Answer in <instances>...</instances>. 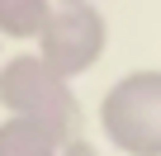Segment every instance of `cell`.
I'll return each instance as SVG.
<instances>
[{
  "instance_id": "7",
  "label": "cell",
  "mask_w": 161,
  "mask_h": 156,
  "mask_svg": "<svg viewBox=\"0 0 161 156\" xmlns=\"http://www.w3.org/2000/svg\"><path fill=\"white\" fill-rule=\"evenodd\" d=\"M57 5H66V0H57Z\"/></svg>"
},
{
  "instance_id": "4",
  "label": "cell",
  "mask_w": 161,
  "mask_h": 156,
  "mask_svg": "<svg viewBox=\"0 0 161 156\" xmlns=\"http://www.w3.org/2000/svg\"><path fill=\"white\" fill-rule=\"evenodd\" d=\"M71 128L33 114H5L0 118V156H62Z\"/></svg>"
},
{
  "instance_id": "2",
  "label": "cell",
  "mask_w": 161,
  "mask_h": 156,
  "mask_svg": "<svg viewBox=\"0 0 161 156\" xmlns=\"http://www.w3.org/2000/svg\"><path fill=\"white\" fill-rule=\"evenodd\" d=\"M0 109L52 118L71 132L80 123V100H76L71 81L43 62V52H14L10 62H0Z\"/></svg>"
},
{
  "instance_id": "6",
  "label": "cell",
  "mask_w": 161,
  "mask_h": 156,
  "mask_svg": "<svg viewBox=\"0 0 161 156\" xmlns=\"http://www.w3.org/2000/svg\"><path fill=\"white\" fill-rule=\"evenodd\" d=\"M62 156H100V147H90L86 137H76V132H71L66 147H62Z\"/></svg>"
},
{
  "instance_id": "1",
  "label": "cell",
  "mask_w": 161,
  "mask_h": 156,
  "mask_svg": "<svg viewBox=\"0 0 161 156\" xmlns=\"http://www.w3.org/2000/svg\"><path fill=\"white\" fill-rule=\"evenodd\" d=\"M100 132L123 156H161V71H128L100 100Z\"/></svg>"
},
{
  "instance_id": "3",
  "label": "cell",
  "mask_w": 161,
  "mask_h": 156,
  "mask_svg": "<svg viewBox=\"0 0 161 156\" xmlns=\"http://www.w3.org/2000/svg\"><path fill=\"white\" fill-rule=\"evenodd\" d=\"M109 47V19L90 5V0H66V5H52L43 33H38V52L52 71H62L66 81L86 76L90 66H100Z\"/></svg>"
},
{
  "instance_id": "5",
  "label": "cell",
  "mask_w": 161,
  "mask_h": 156,
  "mask_svg": "<svg viewBox=\"0 0 161 156\" xmlns=\"http://www.w3.org/2000/svg\"><path fill=\"white\" fill-rule=\"evenodd\" d=\"M57 0H0V38L14 43H38L47 14Z\"/></svg>"
}]
</instances>
